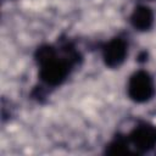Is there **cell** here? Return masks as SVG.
I'll return each instance as SVG.
<instances>
[{
	"instance_id": "1",
	"label": "cell",
	"mask_w": 156,
	"mask_h": 156,
	"mask_svg": "<svg viewBox=\"0 0 156 156\" xmlns=\"http://www.w3.org/2000/svg\"><path fill=\"white\" fill-rule=\"evenodd\" d=\"M61 51L62 55H58L54 45L43 44L34 52V58L39 66V78L51 88L61 85L68 78L73 66L80 60L79 52L68 41L61 46Z\"/></svg>"
},
{
	"instance_id": "2",
	"label": "cell",
	"mask_w": 156,
	"mask_h": 156,
	"mask_svg": "<svg viewBox=\"0 0 156 156\" xmlns=\"http://www.w3.org/2000/svg\"><path fill=\"white\" fill-rule=\"evenodd\" d=\"M127 91L132 101L138 104L147 102L154 98L156 93L154 78L149 72L144 69H139L129 77Z\"/></svg>"
},
{
	"instance_id": "3",
	"label": "cell",
	"mask_w": 156,
	"mask_h": 156,
	"mask_svg": "<svg viewBox=\"0 0 156 156\" xmlns=\"http://www.w3.org/2000/svg\"><path fill=\"white\" fill-rule=\"evenodd\" d=\"M127 138L136 154H146L156 147V126L149 122H140Z\"/></svg>"
},
{
	"instance_id": "4",
	"label": "cell",
	"mask_w": 156,
	"mask_h": 156,
	"mask_svg": "<svg viewBox=\"0 0 156 156\" xmlns=\"http://www.w3.org/2000/svg\"><path fill=\"white\" fill-rule=\"evenodd\" d=\"M128 43L121 37H115L102 46V60L106 67L117 68L127 58Z\"/></svg>"
},
{
	"instance_id": "5",
	"label": "cell",
	"mask_w": 156,
	"mask_h": 156,
	"mask_svg": "<svg viewBox=\"0 0 156 156\" xmlns=\"http://www.w3.org/2000/svg\"><path fill=\"white\" fill-rule=\"evenodd\" d=\"M130 24L139 32L149 30L154 24V12L146 5H138L130 15Z\"/></svg>"
},
{
	"instance_id": "6",
	"label": "cell",
	"mask_w": 156,
	"mask_h": 156,
	"mask_svg": "<svg viewBox=\"0 0 156 156\" xmlns=\"http://www.w3.org/2000/svg\"><path fill=\"white\" fill-rule=\"evenodd\" d=\"M105 155H132L134 151L130 150V144L127 136L117 134L106 146L104 150Z\"/></svg>"
}]
</instances>
